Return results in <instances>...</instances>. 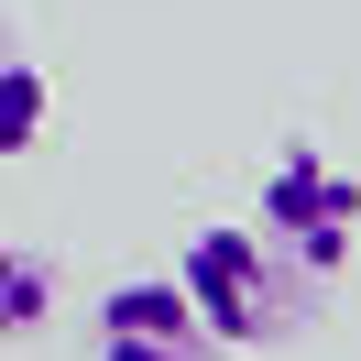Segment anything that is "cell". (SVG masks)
Segmentation results:
<instances>
[{
    "mask_svg": "<svg viewBox=\"0 0 361 361\" xmlns=\"http://www.w3.org/2000/svg\"><path fill=\"white\" fill-rule=\"evenodd\" d=\"M88 339H99V361H219V339H208V317L186 307V285H176V274L110 285Z\"/></svg>",
    "mask_w": 361,
    "mask_h": 361,
    "instance_id": "3957f363",
    "label": "cell"
},
{
    "mask_svg": "<svg viewBox=\"0 0 361 361\" xmlns=\"http://www.w3.org/2000/svg\"><path fill=\"white\" fill-rule=\"evenodd\" d=\"M44 110H55V88H44V66H33L11 33H0V154H33V132H44Z\"/></svg>",
    "mask_w": 361,
    "mask_h": 361,
    "instance_id": "277c9868",
    "label": "cell"
},
{
    "mask_svg": "<svg viewBox=\"0 0 361 361\" xmlns=\"http://www.w3.org/2000/svg\"><path fill=\"white\" fill-rule=\"evenodd\" d=\"M44 307H55V274L33 263L23 241H0V350H11V339H33V329H44Z\"/></svg>",
    "mask_w": 361,
    "mask_h": 361,
    "instance_id": "5b68a950",
    "label": "cell"
},
{
    "mask_svg": "<svg viewBox=\"0 0 361 361\" xmlns=\"http://www.w3.org/2000/svg\"><path fill=\"white\" fill-rule=\"evenodd\" d=\"M176 285H186V307L208 317L219 350H285V339L307 329V274H295L263 230H230V219L186 230Z\"/></svg>",
    "mask_w": 361,
    "mask_h": 361,
    "instance_id": "6da1fadb",
    "label": "cell"
},
{
    "mask_svg": "<svg viewBox=\"0 0 361 361\" xmlns=\"http://www.w3.org/2000/svg\"><path fill=\"white\" fill-rule=\"evenodd\" d=\"M263 241L285 252L307 285H329V274L350 263V241H361V176L329 164L317 142H285V154L263 164Z\"/></svg>",
    "mask_w": 361,
    "mask_h": 361,
    "instance_id": "7a4b0ae2",
    "label": "cell"
}]
</instances>
